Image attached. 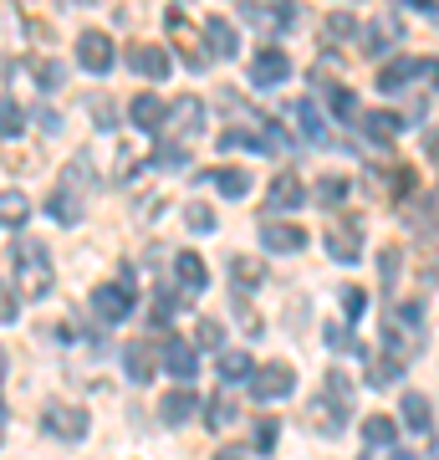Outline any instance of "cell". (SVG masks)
<instances>
[{
	"mask_svg": "<svg viewBox=\"0 0 439 460\" xmlns=\"http://www.w3.org/2000/svg\"><path fill=\"white\" fill-rule=\"evenodd\" d=\"M0 440H5V404H0Z\"/></svg>",
	"mask_w": 439,
	"mask_h": 460,
	"instance_id": "50",
	"label": "cell"
},
{
	"mask_svg": "<svg viewBox=\"0 0 439 460\" xmlns=\"http://www.w3.org/2000/svg\"><path fill=\"white\" fill-rule=\"evenodd\" d=\"M26 215H31V205H26V195H21V190H5V195H0V226H26Z\"/></svg>",
	"mask_w": 439,
	"mask_h": 460,
	"instance_id": "24",
	"label": "cell"
},
{
	"mask_svg": "<svg viewBox=\"0 0 439 460\" xmlns=\"http://www.w3.org/2000/svg\"><path fill=\"white\" fill-rule=\"evenodd\" d=\"M11 266H16V292L26 296V302L51 296V287H57V266H51V256H47L41 241L21 235L16 246H11Z\"/></svg>",
	"mask_w": 439,
	"mask_h": 460,
	"instance_id": "1",
	"label": "cell"
},
{
	"mask_svg": "<svg viewBox=\"0 0 439 460\" xmlns=\"http://www.w3.org/2000/svg\"><path fill=\"white\" fill-rule=\"evenodd\" d=\"M163 368L180 378V384H195V374H199L195 343H184V338H169V348H163Z\"/></svg>",
	"mask_w": 439,
	"mask_h": 460,
	"instance_id": "8",
	"label": "cell"
},
{
	"mask_svg": "<svg viewBox=\"0 0 439 460\" xmlns=\"http://www.w3.org/2000/svg\"><path fill=\"white\" fill-rule=\"evenodd\" d=\"M92 313L113 328V323H123V317L133 313V281H102L98 292H92Z\"/></svg>",
	"mask_w": 439,
	"mask_h": 460,
	"instance_id": "3",
	"label": "cell"
},
{
	"mask_svg": "<svg viewBox=\"0 0 439 460\" xmlns=\"http://www.w3.org/2000/svg\"><path fill=\"white\" fill-rule=\"evenodd\" d=\"M77 62L102 77V72L113 66V36H108V31H82L77 36Z\"/></svg>",
	"mask_w": 439,
	"mask_h": 460,
	"instance_id": "6",
	"label": "cell"
},
{
	"mask_svg": "<svg viewBox=\"0 0 439 460\" xmlns=\"http://www.w3.org/2000/svg\"><path fill=\"white\" fill-rule=\"evenodd\" d=\"M47 210H51V220H62V226H77V220H82V199L72 195V190H57Z\"/></svg>",
	"mask_w": 439,
	"mask_h": 460,
	"instance_id": "26",
	"label": "cell"
},
{
	"mask_svg": "<svg viewBox=\"0 0 439 460\" xmlns=\"http://www.w3.org/2000/svg\"><path fill=\"white\" fill-rule=\"evenodd\" d=\"M77 5H92V0H77Z\"/></svg>",
	"mask_w": 439,
	"mask_h": 460,
	"instance_id": "51",
	"label": "cell"
},
{
	"mask_svg": "<svg viewBox=\"0 0 439 460\" xmlns=\"http://www.w3.org/2000/svg\"><path fill=\"white\" fill-rule=\"evenodd\" d=\"M358 235H363L358 226H338L332 235H327V256H332V261H358V256H363Z\"/></svg>",
	"mask_w": 439,
	"mask_h": 460,
	"instance_id": "14",
	"label": "cell"
},
{
	"mask_svg": "<svg viewBox=\"0 0 439 460\" xmlns=\"http://www.w3.org/2000/svg\"><path fill=\"white\" fill-rule=\"evenodd\" d=\"M128 118H133V128H144V133H163V123H169V108H163L154 93H138V98L128 102Z\"/></svg>",
	"mask_w": 439,
	"mask_h": 460,
	"instance_id": "9",
	"label": "cell"
},
{
	"mask_svg": "<svg viewBox=\"0 0 439 460\" xmlns=\"http://www.w3.org/2000/svg\"><path fill=\"white\" fill-rule=\"evenodd\" d=\"M327 343H332V348H347L353 338H347V328H338V323H332V328H327Z\"/></svg>",
	"mask_w": 439,
	"mask_h": 460,
	"instance_id": "45",
	"label": "cell"
},
{
	"mask_svg": "<svg viewBox=\"0 0 439 460\" xmlns=\"http://www.w3.org/2000/svg\"><path fill=\"white\" fill-rule=\"evenodd\" d=\"M210 180L220 184V195H230V199L250 195V174H245V169H215Z\"/></svg>",
	"mask_w": 439,
	"mask_h": 460,
	"instance_id": "27",
	"label": "cell"
},
{
	"mask_svg": "<svg viewBox=\"0 0 439 460\" xmlns=\"http://www.w3.org/2000/svg\"><path fill=\"white\" fill-rule=\"evenodd\" d=\"M26 128V118H21V108L11 98H0V138H16V133Z\"/></svg>",
	"mask_w": 439,
	"mask_h": 460,
	"instance_id": "35",
	"label": "cell"
},
{
	"mask_svg": "<svg viewBox=\"0 0 439 460\" xmlns=\"http://www.w3.org/2000/svg\"><path fill=\"white\" fill-rule=\"evenodd\" d=\"M327 36L332 41H347V36H358V21L347 16V11H338V16H327Z\"/></svg>",
	"mask_w": 439,
	"mask_h": 460,
	"instance_id": "38",
	"label": "cell"
},
{
	"mask_svg": "<svg viewBox=\"0 0 439 460\" xmlns=\"http://www.w3.org/2000/svg\"><path fill=\"white\" fill-rule=\"evenodd\" d=\"M0 384H5V348H0Z\"/></svg>",
	"mask_w": 439,
	"mask_h": 460,
	"instance_id": "49",
	"label": "cell"
},
{
	"mask_svg": "<svg viewBox=\"0 0 439 460\" xmlns=\"http://www.w3.org/2000/svg\"><path fill=\"white\" fill-rule=\"evenodd\" d=\"M266 246L271 251H281V256H292V251H302L307 246V230H296V226H277V220H266Z\"/></svg>",
	"mask_w": 439,
	"mask_h": 460,
	"instance_id": "17",
	"label": "cell"
},
{
	"mask_svg": "<svg viewBox=\"0 0 439 460\" xmlns=\"http://www.w3.org/2000/svg\"><path fill=\"white\" fill-rule=\"evenodd\" d=\"M363 440H368V450H393L399 445V425H393L389 414H368L363 420Z\"/></svg>",
	"mask_w": 439,
	"mask_h": 460,
	"instance_id": "16",
	"label": "cell"
},
{
	"mask_svg": "<svg viewBox=\"0 0 439 460\" xmlns=\"http://www.w3.org/2000/svg\"><path fill=\"white\" fill-rule=\"evenodd\" d=\"M414 77H419V62H414V57H399V62H389L378 72V87H383V93H399V87H408Z\"/></svg>",
	"mask_w": 439,
	"mask_h": 460,
	"instance_id": "20",
	"label": "cell"
},
{
	"mask_svg": "<svg viewBox=\"0 0 439 460\" xmlns=\"http://www.w3.org/2000/svg\"><path fill=\"white\" fill-rule=\"evenodd\" d=\"M292 118H296V128H302V138H312V144H322V138H327L322 118H317L312 102H292Z\"/></svg>",
	"mask_w": 439,
	"mask_h": 460,
	"instance_id": "25",
	"label": "cell"
},
{
	"mask_svg": "<svg viewBox=\"0 0 439 460\" xmlns=\"http://www.w3.org/2000/svg\"><path fill=\"white\" fill-rule=\"evenodd\" d=\"M399 36H404V26H399L393 16H383V21L373 26V31H368V41H363V47H368V51H383L389 41H399Z\"/></svg>",
	"mask_w": 439,
	"mask_h": 460,
	"instance_id": "29",
	"label": "cell"
},
{
	"mask_svg": "<svg viewBox=\"0 0 439 460\" xmlns=\"http://www.w3.org/2000/svg\"><path fill=\"white\" fill-rule=\"evenodd\" d=\"M393 378H404V358H373V368H368V384H393Z\"/></svg>",
	"mask_w": 439,
	"mask_h": 460,
	"instance_id": "33",
	"label": "cell"
},
{
	"mask_svg": "<svg viewBox=\"0 0 439 460\" xmlns=\"http://www.w3.org/2000/svg\"><path fill=\"white\" fill-rule=\"evenodd\" d=\"M205 404H210V410H205V425H210L215 435H225V429L235 425V414H241L230 399H205Z\"/></svg>",
	"mask_w": 439,
	"mask_h": 460,
	"instance_id": "28",
	"label": "cell"
},
{
	"mask_svg": "<svg viewBox=\"0 0 439 460\" xmlns=\"http://www.w3.org/2000/svg\"><path fill=\"white\" fill-rule=\"evenodd\" d=\"M408 5H419V11H435V0H408Z\"/></svg>",
	"mask_w": 439,
	"mask_h": 460,
	"instance_id": "47",
	"label": "cell"
},
{
	"mask_svg": "<svg viewBox=\"0 0 439 460\" xmlns=\"http://www.w3.org/2000/svg\"><path fill=\"white\" fill-rule=\"evenodd\" d=\"M292 77V57L281 47H260L256 51V62H250V83L256 87H281Z\"/></svg>",
	"mask_w": 439,
	"mask_h": 460,
	"instance_id": "5",
	"label": "cell"
},
{
	"mask_svg": "<svg viewBox=\"0 0 439 460\" xmlns=\"http://www.w3.org/2000/svg\"><path fill=\"white\" fill-rule=\"evenodd\" d=\"M230 277H235L241 292H256L260 281H266V266H260L256 256H235V261H230Z\"/></svg>",
	"mask_w": 439,
	"mask_h": 460,
	"instance_id": "22",
	"label": "cell"
},
{
	"mask_svg": "<svg viewBox=\"0 0 439 460\" xmlns=\"http://www.w3.org/2000/svg\"><path fill=\"white\" fill-rule=\"evenodd\" d=\"M250 389H256L260 404H271V399H286V394L296 389L292 363H260L256 374H250Z\"/></svg>",
	"mask_w": 439,
	"mask_h": 460,
	"instance_id": "4",
	"label": "cell"
},
{
	"mask_svg": "<svg viewBox=\"0 0 439 460\" xmlns=\"http://www.w3.org/2000/svg\"><path fill=\"white\" fill-rule=\"evenodd\" d=\"M169 113H174V128L189 133V138L205 128V102H199V98H180L174 108H169Z\"/></svg>",
	"mask_w": 439,
	"mask_h": 460,
	"instance_id": "21",
	"label": "cell"
},
{
	"mask_svg": "<svg viewBox=\"0 0 439 460\" xmlns=\"http://www.w3.org/2000/svg\"><path fill=\"white\" fill-rule=\"evenodd\" d=\"M296 205H307V190H302V180L286 169V174L271 180V210H296Z\"/></svg>",
	"mask_w": 439,
	"mask_h": 460,
	"instance_id": "13",
	"label": "cell"
},
{
	"mask_svg": "<svg viewBox=\"0 0 439 460\" xmlns=\"http://www.w3.org/2000/svg\"><path fill=\"white\" fill-rule=\"evenodd\" d=\"M36 83L47 87V93L51 87H62V62H36Z\"/></svg>",
	"mask_w": 439,
	"mask_h": 460,
	"instance_id": "41",
	"label": "cell"
},
{
	"mask_svg": "<svg viewBox=\"0 0 439 460\" xmlns=\"http://www.w3.org/2000/svg\"><path fill=\"white\" fill-rule=\"evenodd\" d=\"M195 410H199V399H195V389H174V394L159 404V414H163V425H184V420H195Z\"/></svg>",
	"mask_w": 439,
	"mask_h": 460,
	"instance_id": "19",
	"label": "cell"
},
{
	"mask_svg": "<svg viewBox=\"0 0 439 460\" xmlns=\"http://www.w3.org/2000/svg\"><path fill=\"white\" fill-rule=\"evenodd\" d=\"M174 277H180L184 292H205L210 287V271H205V261H199L195 251H180L174 256Z\"/></svg>",
	"mask_w": 439,
	"mask_h": 460,
	"instance_id": "12",
	"label": "cell"
},
{
	"mask_svg": "<svg viewBox=\"0 0 439 460\" xmlns=\"http://www.w3.org/2000/svg\"><path fill=\"white\" fill-rule=\"evenodd\" d=\"M389 460H414V456H404V450H389Z\"/></svg>",
	"mask_w": 439,
	"mask_h": 460,
	"instance_id": "48",
	"label": "cell"
},
{
	"mask_svg": "<svg viewBox=\"0 0 439 460\" xmlns=\"http://www.w3.org/2000/svg\"><path fill=\"white\" fill-rule=\"evenodd\" d=\"M307 420H312V429H322V435H338L342 420H347V404H342L338 394H322V399H312Z\"/></svg>",
	"mask_w": 439,
	"mask_h": 460,
	"instance_id": "10",
	"label": "cell"
},
{
	"mask_svg": "<svg viewBox=\"0 0 439 460\" xmlns=\"http://www.w3.org/2000/svg\"><path fill=\"white\" fill-rule=\"evenodd\" d=\"M199 343H220V323H210V317H205V323H199Z\"/></svg>",
	"mask_w": 439,
	"mask_h": 460,
	"instance_id": "44",
	"label": "cell"
},
{
	"mask_svg": "<svg viewBox=\"0 0 439 460\" xmlns=\"http://www.w3.org/2000/svg\"><path fill=\"white\" fill-rule=\"evenodd\" d=\"M358 123H363V133H368L373 144H393V138L404 133V118L399 113H363Z\"/></svg>",
	"mask_w": 439,
	"mask_h": 460,
	"instance_id": "18",
	"label": "cell"
},
{
	"mask_svg": "<svg viewBox=\"0 0 439 460\" xmlns=\"http://www.w3.org/2000/svg\"><path fill=\"white\" fill-rule=\"evenodd\" d=\"M277 435H281L277 420H260V425H256V450H260V456H271V450H277Z\"/></svg>",
	"mask_w": 439,
	"mask_h": 460,
	"instance_id": "39",
	"label": "cell"
},
{
	"mask_svg": "<svg viewBox=\"0 0 439 460\" xmlns=\"http://www.w3.org/2000/svg\"><path fill=\"white\" fill-rule=\"evenodd\" d=\"M128 66L138 72V77H148V83H159V77H169V51L154 47V41H133V47H128Z\"/></svg>",
	"mask_w": 439,
	"mask_h": 460,
	"instance_id": "7",
	"label": "cell"
},
{
	"mask_svg": "<svg viewBox=\"0 0 439 460\" xmlns=\"http://www.w3.org/2000/svg\"><path fill=\"white\" fill-rule=\"evenodd\" d=\"M16 313H21V292L0 277V323H16Z\"/></svg>",
	"mask_w": 439,
	"mask_h": 460,
	"instance_id": "36",
	"label": "cell"
},
{
	"mask_svg": "<svg viewBox=\"0 0 439 460\" xmlns=\"http://www.w3.org/2000/svg\"><path fill=\"white\" fill-rule=\"evenodd\" d=\"M404 420H408L414 429H429V425H435V414H429V399H424V394H404Z\"/></svg>",
	"mask_w": 439,
	"mask_h": 460,
	"instance_id": "30",
	"label": "cell"
},
{
	"mask_svg": "<svg viewBox=\"0 0 439 460\" xmlns=\"http://www.w3.org/2000/svg\"><path fill=\"white\" fill-rule=\"evenodd\" d=\"M347 199V180H338V174H327V180H317V205H342Z\"/></svg>",
	"mask_w": 439,
	"mask_h": 460,
	"instance_id": "32",
	"label": "cell"
},
{
	"mask_svg": "<svg viewBox=\"0 0 439 460\" xmlns=\"http://www.w3.org/2000/svg\"><path fill=\"white\" fill-rule=\"evenodd\" d=\"M154 164L159 169H180L184 164V138H163V144L154 148Z\"/></svg>",
	"mask_w": 439,
	"mask_h": 460,
	"instance_id": "34",
	"label": "cell"
},
{
	"mask_svg": "<svg viewBox=\"0 0 439 460\" xmlns=\"http://www.w3.org/2000/svg\"><path fill=\"white\" fill-rule=\"evenodd\" d=\"M184 220H189V230H199V235H210V230H215V210H210V205H199V199L184 210Z\"/></svg>",
	"mask_w": 439,
	"mask_h": 460,
	"instance_id": "37",
	"label": "cell"
},
{
	"mask_svg": "<svg viewBox=\"0 0 439 460\" xmlns=\"http://www.w3.org/2000/svg\"><path fill=\"white\" fill-rule=\"evenodd\" d=\"M41 425H47V435H51V440L77 445L82 435H87V410H82V404H47V414H41Z\"/></svg>",
	"mask_w": 439,
	"mask_h": 460,
	"instance_id": "2",
	"label": "cell"
},
{
	"mask_svg": "<svg viewBox=\"0 0 439 460\" xmlns=\"http://www.w3.org/2000/svg\"><path fill=\"white\" fill-rule=\"evenodd\" d=\"M215 368H220V378H225V384H245V378L256 374V363H250V353H220V363H215Z\"/></svg>",
	"mask_w": 439,
	"mask_h": 460,
	"instance_id": "23",
	"label": "cell"
},
{
	"mask_svg": "<svg viewBox=\"0 0 439 460\" xmlns=\"http://www.w3.org/2000/svg\"><path fill=\"white\" fill-rule=\"evenodd\" d=\"M220 148H225V154L230 148H260V138L256 133H245V128H225L220 133Z\"/></svg>",
	"mask_w": 439,
	"mask_h": 460,
	"instance_id": "40",
	"label": "cell"
},
{
	"mask_svg": "<svg viewBox=\"0 0 439 460\" xmlns=\"http://www.w3.org/2000/svg\"><path fill=\"white\" fill-rule=\"evenodd\" d=\"M215 460H245V456H241V450H220Z\"/></svg>",
	"mask_w": 439,
	"mask_h": 460,
	"instance_id": "46",
	"label": "cell"
},
{
	"mask_svg": "<svg viewBox=\"0 0 439 460\" xmlns=\"http://www.w3.org/2000/svg\"><path fill=\"white\" fill-rule=\"evenodd\" d=\"M363 307H368V292H358V287H347V292H342V313H347V317H358Z\"/></svg>",
	"mask_w": 439,
	"mask_h": 460,
	"instance_id": "42",
	"label": "cell"
},
{
	"mask_svg": "<svg viewBox=\"0 0 439 460\" xmlns=\"http://www.w3.org/2000/svg\"><path fill=\"white\" fill-rule=\"evenodd\" d=\"M205 47H210V57H235L241 51V36H235V26L225 16H210L205 21Z\"/></svg>",
	"mask_w": 439,
	"mask_h": 460,
	"instance_id": "11",
	"label": "cell"
},
{
	"mask_svg": "<svg viewBox=\"0 0 439 460\" xmlns=\"http://www.w3.org/2000/svg\"><path fill=\"white\" fill-rule=\"evenodd\" d=\"M332 113H338V123H358L363 108H358V98H353L347 87H332Z\"/></svg>",
	"mask_w": 439,
	"mask_h": 460,
	"instance_id": "31",
	"label": "cell"
},
{
	"mask_svg": "<svg viewBox=\"0 0 439 460\" xmlns=\"http://www.w3.org/2000/svg\"><path fill=\"white\" fill-rule=\"evenodd\" d=\"M123 368H128L133 384H148V378L159 374V358L148 353V343H128L123 348Z\"/></svg>",
	"mask_w": 439,
	"mask_h": 460,
	"instance_id": "15",
	"label": "cell"
},
{
	"mask_svg": "<svg viewBox=\"0 0 439 460\" xmlns=\"http://www.w3.org/2000/svg\"><path fill=\"white\" fill-rule=\"evenodd\" d=\"M92 113H98V118H92V123H98V128H113V123H118L113 102H102V98H92Z\"/></svg>",
	"mask_w": 439,
	"mask_h": 460,
	"instance_id": "43",
	"label": "cell"
}]
</instances>
